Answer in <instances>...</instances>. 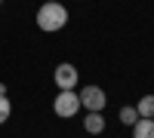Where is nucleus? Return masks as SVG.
<instances>
[{
  "label": "nucleus",
  "mask_w": 154,
  "mask_h": 138,
  "mask_svg": "<svg viewBox=\"0 0 154 138\" xmlns=\"http://www.w3.org/2000/svg\"><path fill=\"white\" fill-rule=\"evenodd\" d=\"M53 110H56V117L62 120H71L80 114V95H77V89H62L56 95V101H53Z\"/></svg>",
  "instance_id": "nucleus-2"
},
{
  "label": "nucleus",
  "mask_w": 154,
  "mask_h": 138,
  "mask_svg": "<svg viewBox=\"0 0 154 138\" xmlns=\"http://www.w3.org/2000/svg\"><path fill=\"white\" fill-rule=\"evenodd\" d=\"M34 22H37V28H40V31L56 34V31H62V28L68 25V9L62 6V0H59V3H40Z\"/></svg>",
  "instance_id": "nucleus-1"
},
{
  "label": "nucleus",
  "mask_w": 154,
  "mask_h": 138,
  "mask_svg": "<svg viewBox=\"0 0 154 138\" xmlns=\"http://www.w3.org/2000/svg\"><path fill=\"white\" fill-rule=\"evenodd\" d=\"M136 110H139V117L154 120V95H142V98H139V104H136Z\"/></svg>",
  "instance_id": "nucleus-7"
},
{
  "label": "nucleus",
  "mask_w": 154,
  "mask_h": 138,
  "mask_svg": "<svg viewBox=\"0 0 154 138\" xmlns=\"http://www.w3.org/2000/svg\"><path fill=\"white\" fill-rule=\"evenodd\" d=\"M136 120H139L136 107H120V123H123V126H136Z\"/></svg>",
  "instance_id": "nucleus-8"
},
{
  "label": "nucleus",
  "mask_w": 154,
  "mask_h": 138,
  "mask_svg": "<svg viewBox=\"0 0 154 138\" xmlns=\"http://www.w3.org/2000/svg\"><path fill=\"white\" fill-rule=\"evenodd\" d=\"M9 114H12V101H9L6 95H0V126L9 120Z\"/></svg>",
  "instance_id": "nucleus-9"
},
{
  "label": "nucleus",
  "mask_w": 154,
  "mask_h": 138,
  "mask_svg": "<svg viewBox=\"0 0 154 138\" xmlns=\"http://www.w3.org/2000/svg\"><path fill=\"white\" fill-rule=\"evenodd\" d=\"M133 138H154V120L139 117L136 126H133Z\"/></svg>",
  "instance_id": "nucleus-6"
},
{
  "label": "nucleus",
  "mask_w": 154,
  "mask_h": 138,
  "mask_svg": "<svg viewBox=\"0 0 154 138\" xmlns=\"http://www.w3.org/2000/svg\"><path fill=\"white\" fill-rule=\"evenodd\" d=\"M43 3H59V0H43Z\"/></svg>",
  "instance_id": "nucleus-10"
},
{
  "label": "nucleus",
  "mask_w": 154,
  "mask_h": 138,
  "mask_svg": "<svg viewBox=\"0 0 154 138\" xmlns=\"http://www.w3.org/2000/svg\"><path fill=\"white\" fill-rule=\"evenodd\" d=\"M83 129H86L89 135H102V132H105V117H102V114H86Z\"/></svg>",
  "instance_id": "nucleus-5"
},
{
  "label": "nucleus",
  "mask_w": 154,
  "mask_h": 138,
  "mask_svg": "<svg viewBox=\"0 0 154 138\" xmlns=\"http://www.w3.org/2000/svg\"><path fill=\"white\" fill-rule=\"evenodd\" d=\"M77 95H80V107H86V114H102L108 104V95L102 86H83Z\"/></svg>",
  "instance_id": "nucleus-3"
},
{
  "label": "nucleus",
  "mask_w": 154,
  "mask_h": 138,
  "mask_svg": "<svg viewBox=\"0 0 154 138\" xmlns=\"http://www.w3.org/2000/svg\"><path fill=\"white\" fill-rule=\"evenodd\" d=\"M0 3H3V0H0Z\"/></svg>",
  "instance_id": "nucleus-11"
},
{
  "label": "nucleus",
  "mask_w": 154,
  "mask_h": 138,
  "mask_svg": "<svg viewBox=\"0 0 154 138\" xmlns=\"http://www.w3.org/2000/svg\"><path fill=\"white\" fill-rule=\"evenodd\" d=\"M77 80H80V71H77L71 61H62V65H56V74H53V83L62 89H77Z\"/></svg>",
  "instance_id": "nucleus-4"
}]
</instances>
